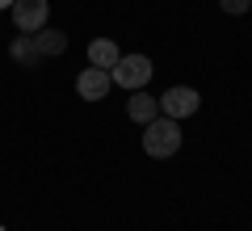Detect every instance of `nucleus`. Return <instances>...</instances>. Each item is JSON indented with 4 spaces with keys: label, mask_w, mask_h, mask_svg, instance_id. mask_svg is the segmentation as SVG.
<instances>
[{
    "label": "nucleus",
    "mask_w": 252,
    "mask_h": 231,
    "mask_svg": "<svg viewBox=\"0 0 252 231\" xmlns=\"http://www.w3.org/2000/svg\"><path fill=\"white\" fill-rule=\"evenodd\" d=\"M177 147H181V126L172 118L160 114L143 126V151L152 160H168V156H177Z\"/></svg>",
    "instance_id": "obj_1"
},
{
    "label": "nucleus",
    "mask_w": 252,
    "mask_h": 231,
    "mask_svg": "<svg viewBox=\"0 0 252 231\" xmlns=\"http://www.w3.org/2000/svg\"><path fill=\"white\" fill-rule=\"evenodd\" d=\"M152 71H156V67H152V59H147V55H122V59L109 67V80L135 93V89H147Z\"/></svg>",
    "instance_id": "obj_2"
},
{
    "label": "nucleus",
    "mask_w": 252,
    "mask_h": 231,
    "mask_svg": "<svg viewBox=\"0 0 252 231\" xmlns=\"http://www.w3.org/2000/svg\"><path fill=\"white\" fill-rule=\"evenodd\" d=\"M160 101V114L164 118H172V122H181V118H189V114H198V105H202V97H198V89H189V84H172L164 97H156Z\"/></svg>",
    "instance_id": "obj_3"
},
{
    "label": "nucleus",
    "mask_w": 252,
    "mask_h": 231,
    "mask_svg": "<svg viewBox=\"0 0 252 231\" xmlns=\"http://www.w3.org/2000/svg\"><path fill=\"white\" fill-rule=\"evenodd\" d=\"M13 26L21 30V34H38V30L46 26V13H51V4L46 0H13Z\"/></svg>",
    "instance_id": "obj_4"
},
{
    "label": "nucleus",
    "mask_w": 252,
    "mask_h": 231,
    "mask_svg": "<svg viewBox=\"0 0 252 231\" xmlns=\"http://www.w3.org/2000/svg\"><path fill=\"white\" fill-rule=\"evenodd\" d=\"M76 93H80L84 101H101L109 93V71L105 67H84L80 76H76Z\"/></svg>",
    "instance_id": "obj_5"
},
{
    "label": "nucleus",
    "mask_w": 252,
    "mask_h": 231,
    "mask_svg": "<svg viewBox=\"0 0 252 231\" xmlns=\"http://www.w3.org/2000/svg\"><path fill=\"white\" fill-rule=\"evenodd\" d=\"M126 114H130V122H152V118H160V101L152 97L147 89H135L130 93V101H126Z\"/></svg>",
    "instance_id": "obj_6"
},
{
    "label": "nucleus",
    "mask_w": 252,
    "mask_h": 231,
    "mask_svg": "<svg viewBox=\"0 0 252 231\" xmlns=\"http://www.w3.org/2000/svg\"><path fill=\"white\" fill-rule=\"evenodd\" d=\"M9 55L21 63V67H38L42 63V51H38V42H34V34H21V38H13V46H9Z\"/></svg>",
    "instance_id": "obj_7"
},
{
    "label": "nucleus",
    "mask_w": 252,
    "mask_h": 231,
    "mask_svg": "<svg viewBox=\"0 0 252 231\" xmlns=\"http://www.w3.org/2000/svg\"><path fill=\"white\" fill-rule=\"evenodd\" d=\"M118 59H122V51H118L109 38H93V42H89V63H93V67H105L109 71Z\"/></svg>",
    "instance_id": "obj_8"
},
{
    "label": "nucleus",
    "mask_w": 252,
    "mask_h": 231,
    "mask_svg": "<svg viewBox=\"0 0 252 231\" xmlns=\"http://www.w3.org/2000/svg\"><path fill=\"white\" fill-rule=\"evenodd\" d=\"M34 42H38V51H42V55H51V59L67 51V34H63V30H51V26H42V30H38V34H34Z\"/></svg>",
    "instance_id": "obj_9"
},
{
    "label": "nucleus",
    "mask_w": 252,
    "mask_h": 231,
    "mask_svg": "<svg viewBox=\"0 0 252 231\" xmlns=\"http://www.w3.org/2000/svg\"><path fill=\"white\" fill-rule=\"evenodd\" d=\"M219 9L231 13V17H240V13H248V9H252V0H219Z\"/></svg>",
    "instance_id": "obj_10"
},
{
    "label": "nucleus",
    "mask_w": 252,
    "mask_h": 231,
    "mask_svg": "<svg viewBox=\"0 0 252 231\" xmlns=\"http://www.w3.org/2000/svg\"><path fill=\"white\" fill-rule=\"evenodd\" d=\"M9 4H13V0H0V9H9Z\"/></svg>",
    "instance_id": "obj_11"
},
{
    "label": "nucleus",
    "mask_w": 252,
    "mask_h": 231,
    "mask_svg": "<svg viewBox=\"0 0 252 231\" xmlns=\"http://www.w3.org/2000/svg\"><path fill=\"white\" fill-rule=\"evenodd\" d=\"M0 231H4V227H0Z\"/></svg>",
    "instance_id": "obj_12"
}]
</instances>
